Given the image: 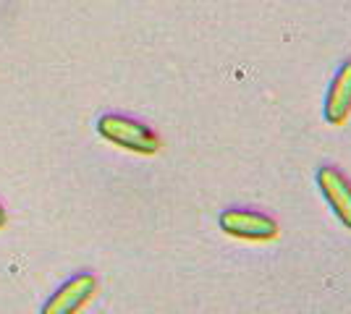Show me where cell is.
<instances>
[{
    "label": "cell",
    "mask_w": 351,
    "mask_h": 314,
    "mask_svg": "<svg viewBox=\"0 0 351 314\" xmlns=\"http://www.w3.org/2000/svg\"><path fill=\"white\" fill-rule=\"evenodd\" d=\"M97 134L103 136L105 142L116 144L121 150L134 152V155H158L162 147L158 131H152L147 123L129 116H121V113H105L97 120Z\"/></svg>",
    "instance_id": "cell-1"
},
{
    "label": "cell",
    "mask_w": 351,
    "mask_h": 314,
    "mask_svg": "<svg viewBox=\"0 0 351 314\" xmlns=\"http://www.w3.org/2000/svg\"><path fill=\"white\" fill-rule=\"evenodd\" d=\"M220 231L231 239L239 241H276L280 233V225L273 215H267L263 209H252V207H228L220 212L218 218Z\"/></svg>",
    "instance_id": "cell-2"
},
{
    "label": "cell",
    "mask_w": 351,
    "mask_h": 314,
    "mask_svg": "<svg viewBox=\"0 0 351 314\" xmlns=\"http://www.w3.org/2000/svg\"><path fill=\"white\" fill-rule=\"evenodd\" d=\"M97 288H100L97 275H92V272H79V275H73L71 280H66V283L60 285L58 291L47 299V304L43 306L40 314H79L89 301L95 299Z\"/></svg>",
    "instance_id": "cell-3"
},
{
    "label": "cell",
    "mask_w": 351,
    "mask_h": 314,
    "mask_svg": "<svg viewBox=\"0 0 351 314\" xmlns=\"http://www.w3.org/2000/svg\"><path fill=\"white\" fill-rule=\"evenodd\" d=\"M315 179H317V189L325 196L328 207L333 209L341 225L351 231V181L346 179V173L336 165H322Z\"/></svg>",
    "instance_id": "cell-4"
},
{
    "label": "cell",
    "mask_w": 351,
    "mask_h": 314,
    "mask_svg": "<svg viewBox=\"0 0 351 314\" xmlns=\"http://www.w3.org/2000/svg\"><path fill=\"white\" fill-rule=\"evenodd\" d=\"M351 116V58L338 66L322 103V118L330 126H343Z\"/></svg>",
    "instance_id": "cell-5"
},
{
    "label": "cell",
    "mask_w": 351,
    "mask_h": 314,
    "mask_svg": "<svg viewBox=\"0 0 351 314\" xmlns=\"http://www.w3.org/2000/svg\"><path fill=\"white\" fill-rule=\"evenodd\" d=\"M8 223V218H5V209H3V205H0V228Z\"/></svg>",
    "instance_id": "cell-6"
}]
</instances>
